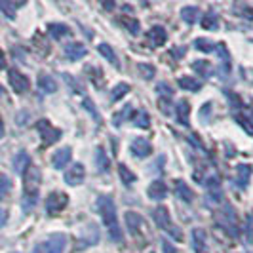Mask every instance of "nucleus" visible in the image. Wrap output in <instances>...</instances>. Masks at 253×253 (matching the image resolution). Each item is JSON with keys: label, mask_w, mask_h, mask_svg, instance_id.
Instances as JSON below:
<instances>
[{"label": "nucleus", "mask_w": 253, "mask_h": 253, "mask_svg": "<svg viewBox=\"0 0 253 253\" xmlns=\"http://www.w3.org/2000/svg\"><path fill=\"white\" fill-rule=\"evenodd\" d=\"M152 219H154V223H156V227L158 229H162L166 234H169L173 240H177L181 242L183 240V232H181L179 229L171 223V217H169V211L164 208V206H158L154 211H152Z\"/></svg>", "instance_id": "3"}, {"label": "nucleus", "mask_w": 253, "mask_h": 253, "mask_svg": "<svg viewBox=\"0 0 253 253\" xmlns=\"http://www.w3.org/2000/svg\"><path fill=\"white\" fill-rule=\"evenodd\" d=\"M192 250L196 253H210L208 252V234L204 229H192Z\"/></svg>", "instance_id": "14"}, {"label": "nucleus", "mask_w": 253, "mask_h": 253, "mask_svg": "<svg viewBox=\"0 0 253 253\" xmlns=\"http://www.w3.org/2000/svg\"><path fill=\"white\" fill-rule=\"evenodd\" d=\"M2 93H4V88H2V86H0V97H2Z\"/></svg>", "instance_id": "51"}, {"label": "nucleus", "mask_w": 253, "mask_h": 253, "mask_svg": "<svg viewBox=\"0 0 253 253\" xmlns=\"http://www.w3.org/2000/svg\"><path fill=\"white\" fill-rule=\"evenodd\" d=\"M29 168H31V156H29L25 150L18 152V154H16V158H14V169H16L18 173L23 175Z\"/></svg>", "instance_id": "20"}, {"label": "nucleus", "mask_w": 253, "mask_h": 253, "mask_svg": "<svg viewBox=\"0 0 253 253\" xmlns=\"http://www.w3.org/2000/svg\"><path fill=\"white\" fill-rule=\"evenodd\" d=\"M189 114H190V107L187 99H179L175 103V118L181 126H189Z\"/></svg>", "instance_id": "19"}, {"label": "nucleus", "mask_w": 253, "mask_h": 253, "mask_svg": "<svg viewBox=\"0 0 253 253\" xmlns=\"http://www.w3.org/2000/svg\"><path fill=\"white\" fill-rule=\"evenodd\" d=\"M86 179V169H84V166L80 162H74L71 164V168L65 171V183L67 185H71V187H78V185H82Z\"/></svg>", "instance_id": "9"}, {"label": "nucleus", "mask_w": 253, "mask_h": 253, "mask_svg": "<svg viewBox=\"0 0 253 253\" xmlns=\"http://www.w3.org/2000/svg\"><path fill=\"white\" fill-rule=\"evenodd\" d=\"M168 40V33L164 27H152L148 33H147V42L152 46V48H160L166 44Z\"/></svg>", "instance_id": "13"}, {"label": "nucleus", "mask_w": 253, "mask_h": 253, "mask_svg": "<svg viewBox=\"0 0 253 253\" xmlns=\"http://www.w3.org/2000/svg\"><path fill=\"white\" fill-rule=\"evenodd\" d=\"M95 206H97V211H99V215H101V219H103V225L107 227L110 240H112V242L122 244L124 236H122V229H120V225H118L116 206H114L112 198L107 196V194H99V196H97V202H95Z\"/></svg>", "instance_id": "1"}, {"label": "nucleus", "mask_w": 253, "mask_h": 253, "mask_svg": "<svg viewBox=\"0 0 253 253\" xmlns=\"http://www.w3.org/2000/svg\"><path fill=\"white\" fill-rule=\"evenodd\" d=\"M40 181L42 173L36 166H31L23 173V210L31 211L38 202V192H40Z\"/></svg>", "instance_id": "2"}, {"label": "nucleus", "mask_w": 253, "mask_h": 253, "mask_svg": "<svg viewBox=\"0 0 253 253\" xmlns=\"http://www.w3.org/2000/svg\"><path fill=\"white\" fill-rule=\"evenodd\" d=\"M202 27L208 29V31H217L219 27V19H217L215 14H206L204 19H202Z\"/></svg>", "instance_id": "35"}, {"label": "nucleus", "mask_w": 253, "mask_h": 253, "mask_svg": "<svg viewBox=\"0 0 253 253\" xmlns=\"http://www.w3.org/2000/svg\"><path fill=\"white\" fill-rule=\"evenodd\" d=\"M33 253H44V250H42V246H36L35 250H33Z\"/></svg>", "instance_id": "50"}, {"label": "nucleus", "mask_w": 253, "mask_h": 253, "mask_svg": "<svg viewBox=\"0 0 253 253\" xmlns=\"http://www.w3.org/2000/svg\"><path fill=\"white\" fill-rule=\"evenodd\" d=\"M6 67V59H4V54H2V50H0V71Z\"/></svg>", "instance_id": "48"}, {"label": "nucleus", "mask_w": 253, "mask_h": 253, "mask_svg": "<svg viewBox=\"0 0 253 253\" xmlns=\"http://www.w3.org/2000/svg\"><path fill=\"white\" fill-rule=\"evenodd\" d=\"M160 110H162L164 114H169L171 110H169V99H160Z\"/></svg>", "instance_id": "45"}, {"label": "nucleus", "mask_w": 253, "mask_h": 253, "mask_svg": "<svg viewBox=\"0 0 253 253\" xmlns=\"http://www.w3.org/2000/svg\"><path fill=\"white\" fill-rule=\"evenodd\" d=\"M127 91H129V84L120 82V84H116V86L112 88V91H110V99H112V101H120L124 95H127Z\"/></svg>", "instance_id": "32"}, {"label": "nucleus", "mask_w": 253, "mask_h": 253, "mask_svg": "<svg viewBox=\"0 0 253 253\" xmlns=\"http://www.w3.org/2000/svg\"><path fill=\"white\" fill-rule=\"evenodd\" d=\"M131 114H133V107H131V105H126V107L122 108L118 114H114V116H112V120H114L112 124H114V126H120L124 120L131 118Z\"/></svg>", "instance_id": "34"}, {"label": "nucleus", "mask_w": 253, "mask_h": 253, "mask_svg": "<svg viewBox=\"0 0 253 253\" xmlns=\"http://www.w3.org/2000/svg\"><path fill=\"white\" fill-rule=\"evenodd\" d=\"M40 246H42L44 253H63L67 248V236L63 232H55V234L48 236V240Z\"/></svg>", "instance_id": "7"}, {"label": "nucleus", "mask_w": 253, "mask_h": 253, "mask_svg": "<svg viewBox=\"0 0 253 253\" xmlns=\"http://www.w3.org/2000/svg\"><path fill=\"white\" fill-rule=\"evenodd\" d=\"M14 253H18V252H14Z\"/></svg>", "instance_id": "53"}, {"label": "nucleus", "mask_w": 253, "mask_h": 253, "mask_svg": "<svg viewBox=\"0 0 253 253\" xmlns=\"http://www.w3.org/2000/svg\"><path fill=\"white\" fill-rule=\"evenodd\" d=\"M162 253H177V250L168 240H162Z\"/></svg>", "instance_id": "44"}, {"label": "nucleus", "mask_w": 253, "mask_h": 253, "mask_svg": "<svg viewBox=\"0 0 253 253\" xmlns=\"http://www.w3.org/2000/svg\"><path fill=\"white\" fill-rule=\"evenodd\" d=\"M4 137V122H2V116H0V139Z\"/></svg>", "instance_id": "49"}, {"label": "nucleus", "mask_w": 253, "mask_h": 253, "mask_svg": "<svg viewBox=\"0 0 253 253\" xmlns=\"http://www.w3.org/2000/svg\"><path fill=\"white\" fill-rule=\"evenodd\" d=\"M84 108H88V110L91 112V116L99 120V114H97V110H95V105L91 103V99H84Z\"/></svg>", "instance_id": "43"}, {"label": "nucleus", "mask_w": 253, "mask_h": 253, "mask_svg": "<svg viewBox=\"0 0 253 253\" xmlns=\"http://www.w3.org/2000/svg\"><path fill=\"white\" fill-rule=\"evenodd\" d=\"M250 179H252V166H250V164H238V168H236L238 187H240V189H248Z\"/></svg>", "instance_id": "17"}, {"label": "nucleus", "mask_w": 253, "mask_h": 253, "mask_svg": "<svg viewBox=\"0 0 253 253\" xmlns=\"http://www.w3.org/2000/svg\"><path fill=\"white\" fill-rule=\"evenodd\" d=\"M133 122H135V126L137 127H143V129H147V127L150 126V116H148V112L147 110H137V112H133Z\"/></svg>", "instance_id": "31"}, {"label": "nucleus", "mask_w": 253, "mask_h": 253, "mask_svg": "<svg viewBox=\"0 0 253 253\" xmlns=\"http://www.w3.org/2000/svg\"><path fill=\"white\" fill-rule=\"evenodd\" d=\"M156 91L162 95L164 99H171V95H173V90H171V86H169L168 82H160V84L156 86Z\"/></svg>", "instance_id": "40"}, {"label": "nucleus", "mask_w": 253, "mask_h": 253, "mask_svg": "<svg viewBox=\"0 0 253 253\" xmlns=\"http://www.w3.org/2000/svg\"><path fill=\"white\" fill-rule=\"evenodd\" d=\"M6 219H8V213H6L4 210H0V227L6 223Z\"/></svg>", "instance_id": "47"}, {"label": "nucleus", "mask_w": 253, "mask_h": 253, "mask_svg": "<svg viewBox=\"0 0 253 253\" xmlns=\"http://www.w3.org/2000/svg\"><path fill=\"white\" fill-rule=\"evenodd\" d=\"M185 54H187V48H179V50L175 48V50H171V55H173V57H177V59H181Z\"/></svg>", "instance_id": "46"}, {"label": "nucleus", "mask_w": 253, "mask_h": 253, "mask_svg": "<svg viewBox=\"0 0 253 253\" xmlns=\"http://www.w3.org/2000/svg\"><path fill=\"white\" fill-rule=\"evenodd\" d=\"M71 156H72V150L69 147H63L59 150H55V154L52 156V164H54L55 169H63L67 168V164L71 162Z\"/></svg>", "instance_id": "15"}, {"label": "nucleus", "mask_w": 253, "mask_h": 253, "mask_svg": "<svg viewBox=\"0 0 253 253\" xmlns=\"http://www.w3.org/2000/svg\"><path fill=\"white\" fill-rule=\"evenodd\" d=\"M97 52L101 54V57H105L110 65H114L116 69H120V63H118V57L114 54V50H112V46L107 44V42H103V44H99L97 46Z\"/></svg>", "instance_id": "21"}, {"label": "nucleus", "mask_w": 253, "mask_h": 253, "mask_svg": "<svg viewBox=\"0 0 253 253\" xmlns=\"http://www.w3.org/2000/svg\"><path fill=\"white\" fill-rule=\"evenodd\" d=\"M217 223L225 229V232L229 236L236 238V236L240 234V231H238V221H236V211L231 204H225V206H223V211L217 213Z\"/></svg>", "instance_id": "4"}, {"label": "nucleus", "mask_w": 253, "mask_h": 253, "mask_svg": "<svg viewBox=\"0 0 253 253\" xmlns=\"http://www.w3.org/2000/svg\"><path fill=\"white\" fill-rule=\"evenodd\" d=\"M38 88L44 93H55L57 91V82H55L54 76H50V74H40L38 76Z\"/></svg>", "instance_id": "22"}, {"label": "nucleus", "mask_w": 253, "mask_h": 253, "mask_svg": "<svg viewBox=\"0 0 253 253\" xmlns=\"http://www.w3.org/2000/svg\"><path fill=\"white\" fill-rule=\"evenodd\" d=\"M194 48L200 50V52H204V54H213L217 50V44H213L210 38H204V36H200L194 40Z\"/></svg>", "instance_id": "29"}, {"label": "nucleus", "mask_w": 253, "mask_h": 253, "mask_svg": "<svg viewBox=\"0 0 253 253\" xmlns=\"http://www.w3.org/2000/svg\"><path fill=\"white\" fill-rule=\"evenodd\" d=\"M175 194H177V198H181L185 204H192V202H194V192H192V189L183 179L175 181Z\"/></svg>", "instance_id": "18"}, {"label": "nucleus", "mask_w": 253, "mask_h": 253, "mask_svg": "<svg viewBox=\"0 0 253 253\" xmlns=\"http://www.w3.org/2000/svg\"><path fill=\"white\" fill-rule=\"evenodd\" d=\"M129 150H131V154L135 158H147V156L152 154V145H150V141H147L145 137H135L131 141V145H129Z\"/></svg>", "instance_id": "10"}, {"label": "nucleus", "mask_w": 253, "mask_h": 253, "mask_svg": "<svg viewBox=\"0 0 253 253\" xmlns=\"http://www.w3.org/2000/svg\"><path fill=\"white\" fill-rule=\"evenodd\" d=\"M177 84H179V88H183V90H187V91H200L202 90V82L196 80L194 76H181Z\"/></svg>", "instance_id": "26"}, {"label": "nucleus", "mask_w": 253, "mask_h": 253, "mask_svg": "<svg viewBox=\"0 0 253 253\" xmlns=\"http://www.w3.org/2000/svg\"><path fill=\"white\" fill-rule=\"evenodd\" d=\"M234 12H236V14H240L242 18H246V19H250V21H253V8H252V6H246V4H236Z\"/></svg>", "instance_id": "38"}, {"label": "nucleus", "mask_w": 253, "mask_h": 253, "mask_svg": "<svg viewBox=\"0 0 253 253\" xmlns=\"http://www.w3.org/2000/svg\"><path fill=\"white\" fill-rule=\"evenodd\" d=\"M67 204H69V196H67L65 192H59V190L50 192V196L46 198V211H48L50 215H55V213H59L61 210H65Z\"/></svg>", "instance_id": "6"}, {"label": "nucleus", "mask_w": 253, "mask_h": 253, "mask_svg": "<svg viewBox=\"0 0 253 253\" xmlns=\"http://www.w3.org/2000/svg\"><path fill=\"white\" fill-rule=\"evenodd\" d=\"M36 129H38L40 139H42V143L46 145V147H48V145H54L55 141L61 139V129H59V127H54L46 118H42V120L36 122Z\"/></svg>", "instance_id": "5"}, {"label": "nucleus", "mask_w": 253, "mask_h": 253, "mask_svg": "<svg viewBox=\"0 0 253 253\" xmlns=\"http://www.w3.org/2000/svg\"><path fill=\"white\" fill-rule=\"evenodd\" d=\"M147 194H148V198L154 200V202H160L168 196V187H166V183L160 179L152 181L150 185H148V189H147Z\"/></svg>", "instance_id": "12"}, {"label": "nucleus", "mask_w": 253, "mask_h": 253, "mask_svg": "<svg viewBox=\"0 0 253 253\" xmlns=\"http://www.w3.org/2000/svg\"><path fill=\"white\" fill-rule=\"evenodd\" d=\"M137 71H139V74H141V78H143V80H152V78H154V74H156L154 67H152V65H147V63H139Z\"/></svg>", "instance_id": "36"}, {"label": "nucleus", "mask_w": 253, "mask_h": 253, "mask_svg": "<svg viewBox=\"0 0 253 253\" xmlns=\"http://www.w3.org/2000/svg\"><path fill=\"white\" fill-rule=\"evenodd\" d=\"M118 175H120V181L124 183V187H131L137 181V175L127 169L126 164H118Z\"/></svg>", "instance_id": "28"}, {"label": "nucleus", "mask_w": 253, "mask_h": 253, "mask_svg": "<svg viewBox=\"0 0 253 253\" xmlns=\"http://www.w3.org/2000/svg\"><path fill=\"white\" fill-rule=\"evenodd\" d=\"M252 120H253V110H252Z\"/></svg>", "instance_id": "52"}, {"label": "nucleus", "mask_w": 253, "mask_h": 253, "mask_svg": "<svg viewBox=\"0 0 253 253\" xmlns=\"http://www.w3.org/2000/svg\"><path fill=\"white\" fill-rule=\"evenodd\" d=\"M192 71L200 74V76H206V78H210L211 76V63L210 61H204V59H198V61H194L192 63Z\"/></svg>", "instance_id": "30"}, {"label": "nucleus", "mask_w": 253, "mask_h": 253, "mask_svg": "<svg viewBox=\"0 0 253 253\" xmlns=\"http://www.w3.org/2000/svg\"><path fill=\"white\" fill-rule=\"evenodd\" d=\"M8 82H10L12 90L16 93H25V91H29V86H31L29 78L23 72H19L18 69H10L8 71Z\"/></svg>", "instance_id": "8"}, {"label": "nucleus", "mask_w": 253, "mask_h": 253, "mask_svg": "<svg viewBox=\"0 0 253 253\" xmlns=\"http://www.w3.org/2000/svg\"><path fill=\"white\" fill-rule=\"evenodd\" d=\"M10 192H12V181H10L8 175L0 173V202L8 198V194H10Z\"/></svg>", "instance_id": "33"}, {"label": "nucleus", "mask_w": 253, "mask_h": 253, "mask_svg": "<svg viewBox=\"0 0 253 253\" xmlns=\"http://www.w3.org/2000/svg\"><path fill=\"white\" fill-rule=\"evenodd\" d=\"M95 166L101 173H107L110 169V160H108L107 152L103 148H97V152H95Z\"/></svg>", "instance_id": "27"}, {"label": "nucleus", "mask_w": 253, "mask_h": 253, "mask_svg": "<svg viewBox=\"0 0 253 253\" xmlns=\"http://www.w3.org/2000/svg\"><path fill=\"white\" fill-rule=\"evenodd\" d=\"M122 25H126V29L131 33V35H137L139 33V21L135 18H122L120 19Z\"/></svg>", "instance_id": "37"}, {"label": "nucleus", "mask_w": 253, "mask_h": 253, "mask_svg": "<svg viewBox=\"0 0 253 253\" xmlns=\"http://www.w3.org/2000/svg\"><path fill=\"white\" fill-rule=\"evenodd\" d=\"M246 242L248 244H252L253 242V217L252 215H248L246 217Z\"/></svg>", "instance_id": "41"}, {"label": "nucleus", "mask_w": 253, "mask_h": 253, "mask_svg": "<svg viewBox=\"0 0 253 253\" xmlns=\"http://www.w3.org/2000/svg\"><path fill=\"white\" fill-rule=\"evenodd\" d=\"M206 187H208L210 204H221V200H223V189H221V183H219V179H217L215 175L206 181Z\"/></svg>", "instance_id": "11"}, {"label": "nucleus", "mask_w": 253, "mask_h": 253, "mask_svg": "<svg viewBox=\"0 0 253 253\" xmlns=\"http://www.w3.org/2000/svg\"><path fill=\"white\" fill-rule=\"evenodd\" d=\"M126 225H127L129 234H133V236L139 234V229H141V217H139V213H135V211H127L126 213Z\"/></svg>", "instance_id": "25"}, {"label": "nucleus", "mask_w": 253, "mask_h": 253, "mask_svg": "<svg viewBox=\"0 0 253 253\" xmlns=\"http://www.w3.org/2000/svg\"><path fill=\"white\" fill-rule=\"evenodd\" d=\"M198 16H200L198 6H185V8H181V19L185 23H189V25H194L198 21Z\"/></svg>", "instance_id": "23"}, {"label": "nucleus", "mask_w": 253, "mask_h": 253, "mask_svg": "<svg viewBox=\"0 0 253 253\" xmlns=\"http://www.w3.org/2000/svg\"><path fill=\"white\" fill-rule=\"evenodd\" d=\"M86 54H88V50H86V46L80 44V42H69V44H65V55H67L71 61H78V59H82Z\"/></svg>", "instance_id": "16"}, {"label": "nucleus", "mask_w": 253, "mask_h": 253, "mask_svg": "<svg viewBox=\"0 0 253 253\" xmlns=\"http://www.w3.org/2000/svg\"><path fill=\"white\" fill-rule=\"evenodd\" d=\"M63 78H65V82H67L69 86H72V88H74V93H80V84H78V82L72 78L71 74H63Z\"/></svg>", "instance_id": "42"}, {"label": "nucleus", "mask_w": 253, "mask_h": 253, "mask_svg": "<svg viewBox=\"0 0 253 253\" xmlns=\"http://www.w3.org/2000/svg\"><path fill=\"white\" fill-rule=\"evenodd\" d=\"M234 118H236V122L240 124V126L244 127L250 135H253V122L248 118V116H244V114H234Z\"/></svg>", "instance_id": "39"}, {"label": "nucleus", "mask_w": 253, "mask_h": 253, "mask_svg": "<svg viewBox=\"0 0 253 253\" xmlns=\"http://www.w3.org/2000/svg\"><path fill=\"white\" fill-rule=\"evenodd\" d=\"M48 33H50V36L55 38V40H61L63 36L71 35V29H69L65 23H50V25H48Z\"/></svg>", "instance_id": "24"}]
</instances>
